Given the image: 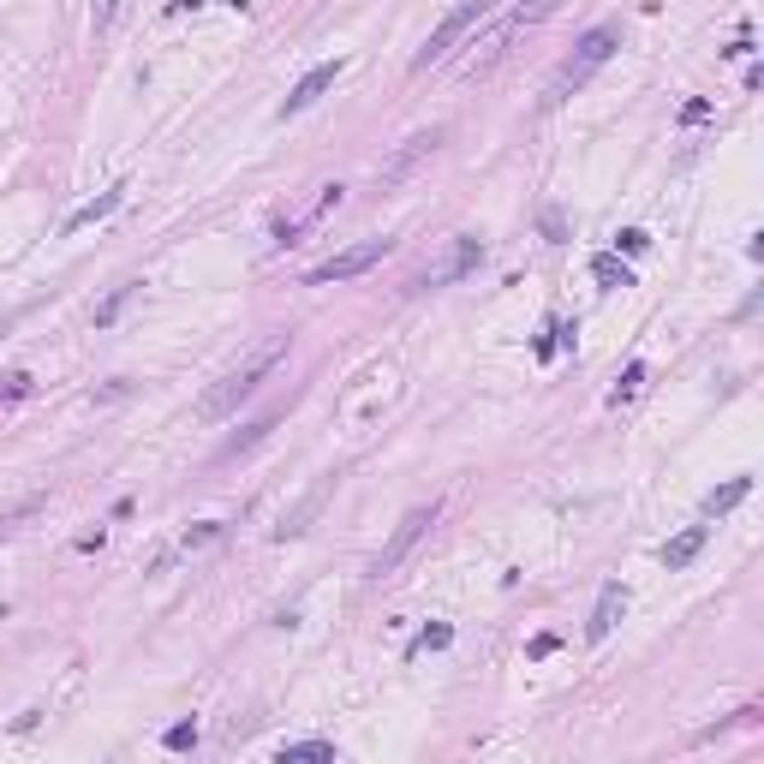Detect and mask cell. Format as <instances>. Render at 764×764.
<instances>
[{
    "label": "cell",
    "instance_id": "2",
    "mask_svg": "<svg viewBox=\"0 0 764 764\" xmlns=\"http://www.w3.org/2000/svg\"><path fill=\"white\" fill-rule=\"evenodd\" d=\"M615 48H622V30H615V24H597V30H585L580 48H573V54L562 61V72L549 78V90H543V108H562V102L573 96V90H580V84L591 78L597 66H609V54H615Z\"/></svg>",
    "mask_w": 764,
    "mask_h": 764
},
{
    "label": "cell",
    "instance_id": "23",
    "mask_svg": "<svg viewBox=\"0 0 764 764\" xmlns=\"http://www.w3.org/2000/svg\"><path fill=\"white\" fill-rule=\"evenodd\" d=\"M30 382H37L30 370H12V377L0 382V406H6V401H24V394H30Z\"/></svg>",
    "mask_w": 764,
    "mask_h": 764
},
{
    "label": "cell",
    "instance_id": "4",
    "mask_svg": "<svg viewBox=\"0 0 764 764\" xmlns=\"http://www.w3.org/2000/svg\"><path fill=\"white\" fill-rule=\"evenodd\" d=\"M549 12H556V0H532V6H514V12H508V19L496 24V30H490V37H484V42H472V48H478V61L466 66V72H472V78H484V72H490V66H496V61H502V54H508V42L520 37L525 24L549 19Z\"/></svg>",
    "mask_w": 764,
    "mask_h": 764
},
{
    "label": "cell",
    "instance_id": "20",
    "mask_svg": "<svg viewBox=\"0 0 764 764\" xmlns=\"http://www.w3.org/2000/svg\"><path fill=\"white\" fill-rule=\"evenodd\" d=\"M639 388H645V364H639V359H633V364H627V370H622V382H615V394H609V401L622 406V401H633V394H639Z\"/></svg>",
    "mask_w": 764,
    "mask_h": 764
},
{
    "label": "cell",
    "instance_id": "15",
    "mask_svg": "<svg viewBox=\"0 0 764 764\" xmlns=\"http://www.w3.org/2000/svg\"><path fill=\"white\" fill-rule=\"evenodd\" d=\"M436 143H443V132H419V138H406V150H401L394 161H388V180H394V174H406V167H412L419 156H430Z\"/></svg>",
    "mask_w": 764,
    "mask_h": 764
},
{
    "label": "cell",
    "instance_id": "12",
    "mask_svg": "<svg viewBox=\"0 0 764 764\" xmlns=\"http://www.w3.org/2000/svg\"><path fill=\"white\" fill-rule=\"evenodd\" d=\"M120 203H126V185H114V191H102L96 203H84V209H72L61 233H78V227H96V222H108V215H114Z\"/></svg>",
    "mask_w": 764,
    "mask_h": 764
},
{
    "label": "cell",
    "instance_id": "24",
    "mask_svg": "<svg viewBox=\"0 0 764 764\" xmlns=\"http://www.w3.org/2000/svg\"><path fill=\"white\" fill-rule=\"evenodd\" d=\"M675 120H681V126H699V120H711V96H687Z\"/></svg>",
    "mask_w": 764,
    "mask_h": 764
},
{
    "label": "cell",
    "instance_id": "7",
    "mask_svg": "<svg viewBox=\"0 0 764 764\" xmlns=\"http://www.w3.org/2000/svg\"><path fill=\"white\" fill-rule=\"evenodd\" d=\"M478 263H484V240L460 233V240H454V251H448V257L436 263L430 275H419V287H448V281H466V275H472Z\"/></svg>",
    "mask_w": 764,
    "mask_h": 764
},
{
    "label": "cell",
    "instance_id": "18",
    "mask_svg": "<svg viewBox=\"0 0 764 764\" xmlns=\"http://www.w3.org/2000/svg\"><path fill=\"white\" fill-rule=\"evenodd\" d=\"M448 645H454V627H448V622H430L419 639H412V657H424V651H448Z\"/></svg>",
    "mask_w": 764,
    "mask_h": 764
},
{
    "label": "cell",
    "instance_id": "25",
    "mask_svg": "<svg viewBox=\"0 0 764 764\" xmlns=\"http://www.w3.org/2000/svg\"><path fill=\"white\" fill-rule=\"evenodd\" d=\"M114 12H120V0H90V30H108Z\"/></svg>",
    "mask_w": 764,
    "mask_h": 764
},
{
    "label": "cell",
    "instance_id": "13",
    "mask_svg": "<svg viewBox=\"0 0 764 764\" xmlns=\"http://www.w3.org/2000/svg\"><path fill=\"white\" fill-rule=\"evenodd\" d=\"M591 281L604 293H622V287H633V269L622 263V251H604V257H591Z\"/></svg>",
    "mask_w": 764,
    "mask_h": 764
},
{
    "label": "cell",
    "instance_id": "26",
    "mask_svg": "<svg viewBox=\"0 0 764 764\" xmlns=\"http://www.w3.org/2000/svg\"><path fill=\"white\" fill-rule=\"evenodd\" d=\"M556 645H562V639H556V633H538V639L525 645V657H549V651H556Z\"/></svg>",
    "mask_w": 764,
    "mask_h": 764
},
{
    "label": "cell",
    "instance_id": "3",
    "mask_svg": "<svg viewBox=\"0 0 764 764\" xmlns=\"http://www.w3.org/2000/svg\"><path fill=\"white\" fill-rule=\"evenodd\" d=\"M496 6H502V0H460V6H454V12H448L443 24H436V30L424 37V48L412 54V72H430V66H443L448 54L460 48L466 30H472V24H484L490 12H496Z\"/></svg>",
    "mask_w": 764,
    "mask_h": 764
},
{
    "label": "cell",
    "instance_id": "14",
    "mask_svg": "<svg viewBox=\"0 0 764 764\" xmlns=\"http://www.w3.org/2000/svg\"><path fill=\"white\" fill-rule=\"evenodd\" d=\"M746 490H752V478H728V484H717V490L704 496V514L717 520V514H728V508H741V502H746Z\"/></svg>",
    "mask_w": 764,
    "mask_h": 764
},
{
    "label": "cell",
    "instance_id": "16",
    "mask_svg": "<svg viewBox=\"0 0 764 764\" xmlns=\"http://www.w3.org/2000/svg\"><path fill=\"white\" fill-rule=\"evenodd\" d=\"M132 293H138V281H120L114 293H108V299L96 305V311H90V322H96V329H114V317L126 311V299H132Z\"/></svg>",
    "mask_w": 764,
    "mask_h": 764
},
{
    "label": "cell",
    "instance_id": "8",
    "mask_svg": "<svg viewBox=\"0 0 764 764\" xmlns=\"http://www.w3.org/2000/svg\"><path fill=\"white\" fill-rule=\"evenodd\" d=\"M341 72H346V61H322V66H311V72H305V78L293 84V90H287L281 120H287V114H305V108H311V102H317L322 90H335V78H341Z\"/></svg>",
    "mask_w": 764,
    "mask_h": 764
},
{
    "label": "cell",
    "instance_id": "9",
    "mask_svg": "<svg viewBox=\"0 0 764 764\" xmlns=\"http://www.w3.org/2000/svg\"><path fill=\"white\" fill-rule=\"evenodd\" d=\"M627 615V585L622 580H604V591H597V604H591V622H585V639L604 645L609 633H615V622Z\"/></svg>",
    "mask_w": 764,
    "mask_h": 764
},
{
    "label": "cell",
    "instance_id": "5",
    "mask_svg": "<svg viewBox=\"0 0 764 764\" xmlns=\"http://www.w3.org/2000/svg\"><path fill=\"white\" fill-rule=\"evenodd\" d=\"M430 525H436V502H430V508H412V514L394 525V538L377 549V562H370V580H394V573H401V562L412 556V549H419V538L430 532Z\"/></svg>",
    "mask_w": 764,
    "mask_h": 764
},
{
    "label": "cell",
    "instance_id": "28",
    "mask_svg": "<svg viewBox=\"0 0 764 764\" xmlns=\"http://www.w3.org/2000/svg\"><path fill=\"white\" fill-rule=\"evenodd\" d=\"M335 203H341V185H322V198H317V215H329Z\"/></svg>",
    "mask_w": 764,
    "mask_h": 764
},
{
    "label": "cell",
    "instance_id": "1",
    "mask_svg": "<svg viewBox=\"0 0 764 764\" xmlns=\"http://www.w3.org/2000/svg\"><path fill=\"white\" fill-rule=\"evenodd\" d=\"M287 359V335H269V341L257 346V353H251V359L240 364V370H227L222 382H215V388H209V394H203L198 401V419L203 424H222L227 412H240L245 401H251V394H257L263 382L275 377V364Z\"/></svg>",
    "mask_w": 764,
    "mask_h": 764
},
{
    "label": "cell",
    "instance_id": "11",
    "mask_svg": "<svg viewBox=\"0 0 764 764\" xmlns=\"http://www.w3.org/2000/svg\"><path fill=\"white\" fill-rule=\"evenodd\" d=\"M329 490H335V478H322L317 490H311V496H305V502L293 508V514H287L281 525H275V543H293V538H305V520H311V514H317V508L329 502Z\"/></svg>",
    "mask_w": 764,
    "mask_h": 764
},
{
    "label": "cell",
    "instance_id": "21",
    "mask_svg": "<svg viewBox=\"0 0 764 764\" xmlns=\"http://www.w3.org/2000/svg\"><path fill=\"white\" fill-rule=\"evenodd\" d=\"M215 538H222V520H198V525H185L180 549H203V543H215Z\"/></svg>",
    "mask_w": 764,
    "mask_h": 764
},
{
    "label": "cell",
    "instance_id": "22",
    "mask_svg": "<svg viewBox=\"0 0 764 764\" xmlns=\"http://www.w3.org/2000/svg\"><path fill=\"white\" fill-rule=\"evenodd\" d=\"M615 251L639 257V251H651V233H645V227H622V233H615Z\"/></svg>",
    "mask_w": 764,
    "mask_h": 764
},
{
    "label": "cell",
    "instance_id": "17",
    "mask_svg": "<svg viewBox=\"0 0 764 764\" xmlns=\"http://www.w3.org/2000/svg\"><path fill=\"white\" fill-rule=\"evenodd\" d=\"M203 741V728H198V717H185V723H174L167 728V735H161V746H167V752H191V746Z\"/></svg>",
    "mask_w": 764,
    "mask_h": 764
},
{
    "label": "cell",
    "instance_id": "27",
    "mask_svg": "<svg viewBox=\"0 0 764 764\" xmlns=\"http://www.w3.org/2000/svg\"><path fill=\"white\" fill-rule=\"evenodd\" d=\"M543 233H549V240H556V245L567 240V227H562V215H556V209H543Z\"/></svg>",
    "mask_w": 764,
    "mask_h": 764
},
{
    "label": "cell",
    "instance_id": "10",
    "mask_svg": "<svg viewBox=\"0 0 764 764\" xmlns=\"http://www.w3.org/2000/svg\"><path fill=\"white\" fill-rule=\"evenodd\" d=\"M704 543H711V525H687V532H675V538H669L663 549H657V562H663L669 573H681V567L693 562V556H699Z\"/></svg>",
    "mask_w": 764,
    "mask_h": 764
},
{
    "label": "cell",
    "instance_id": "6",
    "mask_svg": "<svg viewBox=\"0 0 764 764\" xmlns=\"http://www.w3.org/2000/svg\"><path fill=\"white\" fill-rule=\"evenodd\" d=\"M394 251V240H364V245H346V251H335L329 263H317V269H305V287H329V281H353V275H364V269H377L382 257Z\"/></svg>",
    "mask_w": 764,
    "mask_h": 764
},
{
    "label": "cell",
    "instance_id": "29",
    "mask_svg": "<svg viewBox=\"0 0 764 764\" xmlns=\"http://www.w3.org/2000/svg\"><path fill=\"white\" fill-rule=\"evenodd\" d=\"M0 622H6V609H0Z\"/></svg>",
    "mask_w": 764,
    "mask_h": 764
},
{
    "label": "cell",
    "instance_id": "19",
    "mask_svg": "<svg viewBox=\"0 0 764 764\" xmlns=\"http://www.w3.org/2000/svg\"><path fill=\"white\" fill-rule=\"evenodd\" d=\"M287 759H335V741H287L281 746V764Z\"/></svg>",
    "mask_w": 764,
    "mask_h": 764
}]
</instances>
